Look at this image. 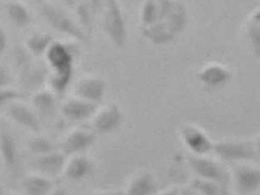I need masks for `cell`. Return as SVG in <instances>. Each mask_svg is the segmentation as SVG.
I'll list each match as a JSON object with an SVG mask.
<instances>
[{
  "mask_svg": "<svg viewBox=\"0 0 260 195\" xmlns=\"http://www.w3.org/2000/svg\"><path fill=\"white\" fill-rule=\"evenodd\" d=\"M38 169L49 176H55L64 169L66 158L64 154L51 151L50 153L41 156L37 162Z\"/></svg>",
  "mask_w": 260,
  "mask_h": 195,
  "instance_id": "obj_11",
  "label": "cell"
},
{
  "mask_svg": "<svg viewBox=\"0 0 260 195\" xmlns=\"http://www.w3.org/2000/svg\"><path fill=\"white\" fill-rule=\"evenodd\" d=\"M73 72H53L51 79V87L55 92L63 93L71 84Z\"/></svg>",
  "mask_w": 260,
  "mask_h": 195,
  "instance_id": "obj_20",
  "label": "cell"
},
{
  "mask_svg": "<svg viewBox=\"0 0 260 195\" xmlns=\"http://www.w3.org/2000/svg\"><path fill=\"white\" fill-rule=\"evenodd\" d=\"M8 47V35L2 26H0V56L5 52Z\"/></svg>",
  "mask_w": 260,
  "mask_h": 195,
  "instance_id": "obj_24",
  "label": "cell"
},
{
  "mask_svg": "<svg viewBox=\"0 0 260 195\" xmlns=\"http://www.w3.org/2000/svg\"><path fill=\"white\" fill-rule=\"evenodd\" d=\"M120 123L119 112L117 108L111 107L101 112L93 122L95 130L101 134L114 131Z\"/></svg>",
  "mask_w": 260,
  "mask_h": 195,
  "instance_id": "obj_12",
  "label": "cell"
},
{
  "mask_svg": "<svg viewBox=\"0 0 260 195\" xmlns=\"http://www.w3.org/2000/svg\"><path fill=\"white\" fill-rule=\"evenodd\" d=\"M77 92L80 98L93 103L100 101L103 97L104 85L97 79H88L79 84Z\"/></svg>",
  "mask_w": 260,
  "mask_h": 195,
  "instance_id": "obj_14",
  "label": "cell"
},
{
  "mask_svg": "<svg viewBox=\"0 0 260 195\" xmlns=\"http://www.w3.org/2000/svg\"><path fill=\"white\" fill-rule=\"evenodd\" d=\"M10 118L22 127L38 133L41 130L40 121L38 116L28 107L21 104H14L9 109Z\"/></svg>",
  "mask_w": 260,
  "mask_h": 195,
  "instance_id": "obj_9",
  "label": "cell"
},
{
  "mask_svg": "<svg viewBox=\"0 0 260 195\" xmlns=\"http://www.w3.org/2000/svg\"><path fill=\"white\" fill-rule=\"evenodd\" d=\"M181 139L194 156H206L213 150L214 143L205 132L192 125H187L181 131Z\"/></svg>",
  "mask_w": 260,
  "mask_h": 195,
  "instance_id": "obj_2",
  "label": "cell"
},
{
  "mask_svg": "<svg viewBox=\"0 0 260 195\" xmlns=\"http://www.w3.org/2000/svg\"><path fill=\"white\" fill-rule=\"evenodd\" d=\"M257 144V143H256ZM252 141H220L214 143L216 155L226 161L249 162L258 156V148Z\"/></svg>",
  "mask_w": 260,
  "mask_h": 195,
  "instance_id": "obj_1",
  "label": "cell"
},
{
  "mask_svg": "<svg viewBox=\"0 0 260 195\" xmlns=\"http://www.w3.org/2000/svg\"><path fill=\"white\" fill-rule=\"evenodd\" d=\"M95 140L96 136L93 132L85 130H75L66 138L62 148L66 155H73L89 148Z\"/></svg>",
  "mask_w": 260,
  "mask_h": 195,
  "instance_id": "obj_7",
  "label": "cell"
},
{
  "mask_svg": "<svg viewBox=\"0 0 260 195\" xmlns=\"http://www.w3.org/2000/svg\"><path fill=\"white\" fill-rule=\"evenodd\" d=\"M100 195H108V194H100Z\"/></svg>",
  "mask_w": 260,
  "mask_h": 195,
  "instance_id": "obj_27",
  "label": "cell"
},
{
  "mask_svg": "<svg viewBox=\"0 0 260 195\" xmlns=\"http://www.w3.org/2000/svg\"><path fill=\"white\" fill-rule=\"evenodd\" d=\"M29 148L34 153L39 154L41 156L53 151V145L47 138H35L28 143Z\"/></svg>",
  "mask_w": 260,
  "mask_h": 195,
  "instance_id": "obj_21",
  "label": "cell"
},
{
  "mask_svg": "<svg viewBox=\"0 0 260 195\" xmlns=\"http://www.w3.org/2000/svg\"><path fill=\"white\" fill-rule=\"evenodd\" d=\"M42 15L47 24L58 32L74 37H80V33L73 22L61 9L52 5H45L41 9Z\"/></svg>",
  "mask_w": 260,
  "mask_h": 195,
  "instance_id": "obj_4",
  "label": "cell"
},
{
  "mask_svg": "<svg viewBox=\"0 0 260 195\" xmlns=\"http://www.w3.org/2000/svg\"><path fill=\"white\" fill-rule=\"evenodd\" d=\"M22 186L27 195H49L53 184L43 176H30L24 180Z\"/></svg>",
  "mask_w": 260,
  "mask_h": 195,
  "instance_id": "obj_15",
  "label": "cell"
},
{
  "mask_svg": "<svg viewBox=\"0 0 260 195\" xmlns=\"http://www.w3.org/2000/svg\"><path fill=\"white\" fill-rule=\"evenodd\" d=\"M188 163L194 172L203 180L218 184L226 179L225 171L222 167L205 156L192 155L188 158Z\"/></svg>",
  "mask_w": 260,
  "mask_h": 195,
  "instance_id": "obj_5",
  "label": "cell"
},
{
  "mask_svg": "<svg viewBox=\"0 0 260 195\" xmlns=\"http://www.w3.org/2000/svg\"><path fill=\"white\" fill-rule=\"evenodd\" d=\"M12 83V77L6 68L0 67V88H6Z\"/></svg>",
  "mask_w": 260,
  "mask_h": 195,
  "instance_id": "obj_23",
  "label": "cell"
},
{
  "mask_svg": "<svg viewBox=\"0 0 260 195\" xmlns=\"http://www.w3.org/2000/svg\"><path fill=\"white\" fill-rule=\"evenodd\" d=\"M45 55L54 72H73V56L66 45L54 42Z\"/></svg>",
  "mask_w": 260,
  "mask_h": 195,
  "instance_id": "obj_6",
  "label": "cell"
},
{
  "mask_svg": "<svg viewBox=\"0 0 260 195\" xmlns=\"http://www.w3.org/2000/svg\"><path fill=\"white\" fill-rule=\"evenodd\" d=\"M93 165L85 157H76L71 161L66 170L67 178L72 181H80L90 175Z\"/></svg>",
  "mask_w": 260,
  "mask_h": 195,
  "instance_id": "obj_13",
  "label": "cell"
},
{
  "mask_svg": "<svg viewBox=\"0 0 260 195\" xmlns=\"http://www.w3.org/2000/svg\"><path fill=\"white\" fill-rule=\"evenodd\" d=\"M155 188L154 178L143 172L133 177L127 184L125 195H150Z\"/></svg>",
  "mask_w": 260,
  "mask_h": 195,
  "instance_id": "obj_10",
  "label": "cell"
},
{
  "mask_svg": "<svg viewBox=\"0 0 260 195\" xmlns=\"http://www.w3.org/2000/svg\"><path fill=\"white\" fill-rule=\"evenodd\" d=\"M62 114L70 121H81L93 115L96 106L94 103L83 99H72L62 106Z\"/></svg>",
  "mask_w": 260,
  "mask_h": 195,
  "instance_id": "obj_8",
  "label": "cell"
},
{
  "mask_svg": "<svg viewBox=\"0 0 260 195\" xmlns=\"http://www.w3.org/2000/svg\"><path fill=\"white\" fill-rule=\"evenodd\" d=\"M9 18L14 24L24 27L31 22V17L28 9L21 3H11L7 7Z\"/></svg>",
  "mask_w": 260,
  "mask_h": 195,
  "instance_id": "obj_17",
  "label": "cell"
},
{
  "mask_svg": "<svg viewBox=\"0 0 260 195\" xmlns=\"http://www.w3.org/2000/svg\"><path fill=\"white\" fill-rule=\"evenodd\" d=\"M176 190L177 189H167V191L164 192V193L160 195H178V192H177Z\"/></svg>",
  "mask_w": 260,
  "mask_h": 195,
  "instance_id": "obj_26",
  "label": "cell"
},
{
  "mask_svg": "<svg viewBox=\"0 0 260 195\" xmlns=\"http://www.w3.org/2000/svg\"><path fill=\"white\" fill-rule=\"evenodd\" d=\"M0 153L5 164L14 167L17 161V147L14 137L7 133L0 135Z\"/></svg>",
  "mask_w": 260,
  "mask_h": 195,
  "instance_id": "obj_18",
  "label": "cell"
},
{
  "mask_svg": "<svg viewBox=\"0 0 260 195\" xmlns=\"http://www.w3.org/2000/svg\"><path fill=\"white\" fill-rule=\"evenodd\" d=\"M21 97L22 95L17 91L7 88H0V108Z\"/></svg>",
  "mask_w": 260,
  "mask_h": 195,
  "instance_id": "obj_22",
  "label": "cell"
},
{
  "mask_svg": "<svg viewBox=\"0 0 260 195\" xmlns=\"http://www.w3.org/2000/svg\"><path fill=\"white\" fill-rule=\"evenodd\" d=\"M233 181L236 188L242 193H252L259 189V168L249 163H240L234 169Z\"/></svg>",
  "mask_w": 260,
  "mask_h": 195,
  "instance_id": "obj_3",
  "label": "cell"
},
{
  "mask_svg": "<svg viewBox=\"0 0 260 195\" xmlns=\"http://www.w3.org/2000/svg\"><path fill=\"white\" fill-rule=\"evenodd\" d=\"M53 42V36L50 34H46V33L34 34L27 40V47L32 55L36 56H42L46 55L49 47Z\"/></svg>",
  "mask_w": 260,
  "mask_h": 195,
  "instance_id": "obj_16",
  "label": "cell"
},
{
  "mask_svg": "<svg viewBox=\"0 0 260 195\" xmlns=\"http://www.w3.org/2000/svg\"><path fill=\"white\" fill-rule=\"evenodd\" d=\"M49 195H69L67 191H64V189H57L54 190L53 192L51 191V193Z\"/></svg>",
  "mask_w": 260,
  "mask_h": 195,
  "instance_id": "obj_25",
  "label": "cell"
},
{
  "mask_svg": "<svg viewBox=\"0 0 260 195\" xmlns=\"http://www.w3.org/2000/svg\"><path fill=\"white\" fill-rule=\"evenodd\" d=\"M36 109L44 114H51L55 110V99L48 92H39L32 98Z\"/></svg>",
  "mask_w": 260,
  "mask_h": 195,
  "instance_id": "obj_19",
  "label": "cell"
}]
</instances>
